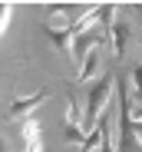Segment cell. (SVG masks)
Returning a JSON list of instances; mask_svg holds the SVG:
<instances>
[{
	"instance_id": "cell-13",
	"label": "cell",
	"mask_w": 142,
	"mask_h": 152,
	"mask_svg": "<svg viewBox=\"0 0 142 152\" xmlns=\"http://www.w3.org/2000/svg\"><path fill=\"white\" fill-rule=\"evenodd\" d=\"M66 139H69V142H86V139H83V129H79V126H66Z\"/></svg>"
},
{
	"instance_id": "cell-12",
	"label": "cell",
	"mask_w": 142,
	"mask_h": 152,
	"mask_svg": "<svg viewBox=\"0 0 142 152\" xmlns=\"http://www.w3.org/2000/svg\"><path fill=\"white\" fill-rule=\"evenodd\" d=\"M10 13H13V7H10V4H0V37H4L7 23H10Z\"/></svg>"
},
{
	"instance_id": "cell-6",
	"label": "cell",
	"mask_w": 142,
	"mask_h": 152,
	"mask_svg": "<svg viewBox=\"0 0 142 152\" xmlns=\"http://www.w3.org/2000/svg\"><path fill=\"white\" fill-rule=\"evenodd\" d=\"M129 33H132V30H129V23H116V27L106 33V37H109V43H112V56H116V60H122V56H126Z\"/></svg>"
},
{
	"instance_id": "cell-5",
	"label": "cell",
	"mask_w": 142,
	"mask_h": 152,
	"mask_svg": "<svg viewBox=\"0 0 142 152\" xmlns=\"http://www.w3.org/2000/svg\"><path fill=\"white\" fill-rule=\"evenodd\" d=\"M99 43H106V37H96V33H83V37H76L73 40V46H69V53L76 56V63L83 66V60L92 53V50H96Z\"/></svg>"
},
{
	"instance_id": "cell-10",
	"label": "cell",
	"mask_w": 142,
	"mask_h": 152,
	"mask_svg": "<svg viewBox=\"0 0 142 152\" xmlns=\"http://www.w3.org/2000/svg\"><path fill=\"white\" fill-rule=\"evenodd\" d=\"M92 149L103 152V132H99V126H96V129L86 136V142H83V152H92Z\"/></svg>"
},
{
	"instance_id": "cell-14",
	"label": "cell",
	"mask_w": 142,
	"mask_h": 152,
	"mask_svg": "<svg viewBox=\"0 0 142 152\" xmlns=\"http://www.w3.org/2000/svg\"><path fill=\"white\" fill-rule=\"evenodd\" d=\"M132 119H135V126L142 122V106H135V113H132Z\"/></svg>"
},
{
	"instance_id": "cell-1",
	"label": "cell",
	"mask_w": 142,
	"mask_h": 152,
	"mask_svg": "<svg viewBox=\"0 0 142 152\" xmlns=\"http://www.w3.org/2000/svg\"><path fill=\"white\" fill-rule=\"evenodd\" d=\"M116 106H119V152H142L132 119V89L122 76H116Z\"/></svg>"
},
{
	"instance_id": "cell-11",
	"label": "cell",
	"mask_w": 142,
	"mask_h": 152,
	"mask_svg": "<svg viewBox=\"0 0 142 152\" xmlns=\"http://www.w3.org/2000/svg\"><path fill=\"white\" fill-rule=\"evenodd\" d=\"M132 99L142 106V60H139V66H135V73H132Z\"/></svg>"
},
{
	"instance_id": "cell-4",
	"label": "cell",
	"mask_w": 142,
	"mask_h": 152,
	"mask_svg": "<svg viewBox=\"0 0 142 152\" xmlns=\"http://www.w3.org/2000/svg\"><path fill=\"white\" fill-rule=\"evenodd\" d=\"M23 152H43V129L36 116L23 122Z\"/></svg>"
},
{
	"instance_id": "cell-3",
	"label": "cell",
	"mask_w": 142,
	"mask_h": 152,
	"mask_svg": "<svg viewBox=\"0 0 142 152\" xmlns=\"http://www.w3.org/2000/svg\"><path fill=\"white\" fill-rule=\"evenodd\" d=\"M50 99V89H36L33 96H20V99H13L10 103V119H23V116H33L36 109H40V103H46Z\"/></svg>"
},
{
	"instance_id": "cell-2",
	"label": "cell",
	"mask_w": 142,
	"mask_h": 152,
	"mask_svg": "<svg viewBox=\"0 0 142 152\" xmlns=\"http://www.w3.org/2000/svg\"><path fill=\"white\" fill-rule=\"evenodd\" d=\"M116 99V73H103L96 83H92L89 89V103H86V116H83V132L89 136L92 129H96L99 116L106 113V106Z\"/></svg>"
},
{
	"instance_id": "cell-16",
	"label": "cell",
	"mask_w": 142,
	"mask_h": 152,
	"mask_svg": "<svg viewBox=\"0 0 142 152\" xmlns=\"http://www.w3.org/2000/svg\"><path fill=\"white\" fill-rule=\"evenodd\" d=\"M139 129H142V122H139Z\"/></svg>"
},
{
	"instance_id": "cell-15",
	"label": "cell",
	"mask_w": 142,
	"mask_h": 152,
	"mask_svg": "<svg viewBox=\"0 0 142 152\" xmlns=\"http://www.w3.org/2000/svg\"><path fill=\"white\" fill-rule=\"evenodd\" d=\"M0 152H7V142H4V136H0Z\"/></svg>"
},
{
	"instance_id": "cell-9",
	"label": "cell",
	"mask_w": 142,
	"mask_h": 152,
	"mask_svg": "<svg viewBox=\"0 0 142 152\" xmlns=\"http://www.w3.org/2000/svg\"><path fill=\"white\" fill-rule=\"evenodd\" d=\"M79 99L73 96V93H69V106H66V126H79Z\"/></svg>"
},
{
	"instance_id": "cell-7",
	"label": "cell",
	"mask_w": 142,
	"mask_h": 152,
	"mask_svg": "<svg viewBox=\"0 0 142 152\" xmlns=\"http://www.w3.org/2000/svg\"><path fill=\"white\" fill-rule=\"evenodd\" d=\"M96 69H99V53L92 50V53L83 60V66H79V73H76V83H86V80H92L96 76Z\"/></svg>"
},
{
	"instance_id": "cell-8",
	"label": "cell",
	"mask_w": 142,
	"mask_h": 152,
	"mask_svg": "<svg viewBox=\"0 0 142 152\" xmlns=\"http://www.w3.org/2000/svg\"><path fill=\"white\" fill-rule=\"evenodd\" d=\"M116 10H119V7H112V4H99L96 7V17L103 20V27H106V33L116 27Z\"/></svg>"
}]
</instances>
